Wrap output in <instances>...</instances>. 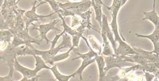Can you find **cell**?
Listing matches in <instances>:
<instances>
[{"instance_id": "f546056e", "label": "cell", "mask_w": 159, "mask_h": 81, "mask_svg": "<svg viewBox=\"0 0 159 81\" xmlns=\"http://www.w3.org/2000/svg\"><path fill=\"white\" fill-rule=\"evenodd\" d=\"M21 1V0H18V1H17V4H18V3H19L20 1ZM38 1H39L40 2H42V1H41V0H38Z\"/></svg>"}, {"instance_id": "d4e9b609", "label": "cell", "mask_w": 159, "mask_h": 81, "mask_svg": "<svg viewBox=\"0 0 159 81\" xmlns=\"http://www.w3.org/2000/svg\"><path fill=\"white\" fill-rule=\"evenodd\" d=\"M14 71L9 70L8 75L5 77H0V81H13V79Z\"/></svg>"}, {"instance_id": "ffe728a7", "label": "cell", "mask_w": 159, "mask_h": 81, "mask_svg": "<svg viewBox=\"0 0 159 81\" xmlns=\"http://www.w3.org/2000/svg\"><path fill=\"white\" fill-rule=\"evenodd\" d=\"M88 43L93 51L96 52L98 55H102V46L101 45L96 39L93 35H89L88 37Z\"/></svg>"}, {"instance_id": "5b68a950", "label": "cell", "mask_w": 159, "mask_h": 81, "mask_svg": "<svg viewBox=\"0 0 159 81\" xmlns=\"http://www.w3.org/2000/svg\"><path fill=\"white\" fill-rule=\"evenodd\" d=\"M37 2V1H35L34 2L33 4V7L31 10L28 11H25L24 15L23 16V20L25 23V27L26 29H29V26L30 25H32L33 24L34 21H38L39 20H42L43 21V19L46 18V17H50L52 16H53L55 12L50 13L49 15H39L38 14L36 13V9L38 8V7H39L40 5L42 4H45L46 2L45 1H42L40 2L39 4L37 6H36Z\"/></svg>"}, {"instance_id": "6da1fadb", "label": "cell", "mask_w": 159, "mask_h": 81, "mask_svg": "<svg viewBox=\"0 0 159 81\" xmlns=\"http://www.w3.org/2000/svg\"><path fill=\"white\" fill-rule=\"evenodd\" d=\"M63 40L61 43L57 47L50 48L48 51H39L35 47H30L23 45L17 47V55H35L41 56V57L45 61L46 64H48L50 59L56 55L61 50L65 48H70L72 47V37L67 33H64L63 35Z\"/></svg>"}, {"instance_id": "d6a6232c", "label": "cell", "mask_w": 159, "mask_h": 81, "mask_svg": "<svg viewBox=\"0 0 159 81\" xmlns=\"http://www.w3.org/2000/svg\"><path fill=\"white\" fill-rule=\"evenodd\" d=\"M0 51H1V49H0Z\"/></svg>"}, {"instance_id": "277c9868", "label": "cell", "mask_w": 159, "mask_h": 81, "mask_svg": "<svg viewBox=\"0 0 159 81\" xmlns=\"http://www.w3.org/2000/svg\"><path fill=\"white\" fill-rule=\"evenodd\" d=\"M105 72H107L111 68H121L128 66L131 63H134L130 56L115 55V56H105Z\"/></svg>"}, {"instance_id": "44dd1931", "label": "cell", "mask_w": 159, "mask_h": 81, "mask_svg": "<svg viewBox=\"0 0 159 81\" xmlns=\"http://www.w3.org/2000/svg\"><path fill=\"white\" fill-rule=\"evenodd\" d=\"M89 49L90 51L88 52V53H84V54L80 53L79 52H75L76 54L78 56L77 57L72 59V61H74L78 59H82V60H84V59H92L94 58H96L97 56L98 55V54L96 52L93 51L92 48Z\"/></svg>"}, {"instance_id": "484cf974", "label": "cell", "mask_w": 159, "mask_h": 81, "mask_svg": "<svg viewBox=\"0 0 159 81\" xmlns=\"http://www.w3.org/2000/svg\"><path fill=\"white\" fill-rule=\"evenodd\" d=\"M9 27L5 22L3 17L2 16L1 12H0V30H8Z\"/></svg>"}, {"instance_id": "3957f363", "label": "cell", "mask_w": 159, "mask_h": 81, "mask_svg": "<svg viewBox=\"0 0 159 81\" xmlns=\"http://www.w3.org/2000/svg\"><path fill=\"white\" fill-rule=\"evenodd\" d=\"M35 59V67L34 70L25 67L20 64L17 60V57L15 60L14 63V68L17 71L21 73L23 75V78L21 79V81H27L29 79L37 75L38 72L41 71L43 69L50 70L48 65H46L45 61L43 60L41 57L39 56L33 55Z\"/></svg>"}, {"instance_id": "9c48e42d", "label": "cell", "mask_w": 159, "mask_h": 81, "mask_svg": "<svg viewBox=\"0 0 159 81\" xmlns=\"http://www.w3.org/2000/svg\"><path fill=\"white\" fill-rule=\"evenodd\" d=\"M92 12L91 11L90 9H89L86 12H84L82 13L80 16L81 18V23L80 26L75 29L78 32L81 34H83L84 30L85 29H88V30H93L96 31L98 33H100V31L96 30L93 26L92 23L91 22V16H92Z\"/></svg>"}, {"instance_id": "d6986e66", "label": "cell", "mask_w": 159, "mask_h": 81, "mask_svg": "<svg viewBox=\"0 0 159 81\" xmlns=\"http://www.w3.org/2000/svg\"><path fill=\"white\" fill-rule=\"evenodd\" d=\"M74 49V47L72 46L70 48V49L68 51L66 52L63 53H61V54H60V55H55L54 57H53L50 59V61L48 63V64L51 65H53L56 62H58V61H60L67 59L68 57H70V53H71V52L72 51H73Z\"/></svg>"}, {"instance_id": "8992f818", "label": "cell", "mask_w": 159, "mask_h": 81, "mask_svg": "<svg viewBox=\"0 0 159 81\" xmlns=\"http://www.w3.org/2000/svg\"><path fill=\"white\" fill-rule=\"evenodd\" d=\"M60 19H56L53 21H50V23H47V24H43V25H36L35 24H33L32 25L35 27H37L38 28H34L33 30H38L39 31V35L35 38H37L38 37L41 38V41L42 42V40H45L46 41V43L48 44L49 43H50V41L49 39L47 38L46 35L50 31L53 30L55 31H58L60 32V30L58 28L56 27V25L60 21Z\"/></svg>"}, {"instance_id": "2e32d148", "label": "cell", "mask_w": 159, "mask_h": 81, "mask_svg": "<svg viewBox=\"0 0 159 81\" xmlns=\"http://www.w3.org/2000/svg\"><path fill=\"white\" fill-rule=\"evenodd\" d=\"M97 64L98 65L99 71V79L98 81H102L104 80L106 73L105 72L104 68L105 67V61L104 57L102 55H98L96 59Z\"/></svg>"}, {"instance_id": "4fadbf2b", "label": "cell", "mask_w": 159, "mask_h": 81, "mask_svg": "<svg viewBox=\"0 0 159 81\" xmlns=\"http://www.w3.org/2000/svg\"><path fill=\"white\" fill-rule=\"evenodd\" d=\"M156 0H153V9L151 11L143 12L145 17L143 19V20H149L151 21L155 26L159 25V15L156 11Z\"/></svg>"}, {"instance_id": "7402d4cb", "label": "cell", "mask_w": 159, "mask_h": 81, "mask_svg": "<svg viewBox=\"0 0 159 81\" xmlns=\"http://www.w3.org/2000/svg\"><path fill=\"white\" fill-rule=\"evenodd\" d=\"M13 36L14 35L9 29L0 30V42L5 41L10 43Z\"/></svg>"}, {"instance_id": "e0dca14e", "label": "cell", "mask_w": 159, "mask_h": 81, "mask_svg": "<svg viewBox=\"0 0 159 81\" xmlns=\"http://www.w3.org/2000/svg\"><path fill=\"white\" fill-rule=\"evenodd\" d=\"M50 70L53 73L54 76L56 78V79L59 81H68L71 78H74L75 77L74 75V74H72L70 75H63L61 73H60L57 69V65H52V67H50Z\"/></svg>"}, {"instance_id": "1f68e13d", "label": "cell", "mask_w": 159, "mask_h": 81, "mask_svg": "<svg viewBox=\"0 0 159 81\" xmlns=\"http://www.w3.org/2000/svg\"><path fill=\"white\" fill-rule=\"evenodd\" d=\"M72 1H75V2H78V1H81L82 0H72Z\"/></svg>"}, {"instance_id": "ac0fdd59", "label": "cell", "mask_w": 159, "mask_h": 81, "mask_svg": "<svg viewBox=\"0 0 159 81\" xmlns=\"http://www.w3.org/2000/svg\"><path fill=\"white\" fill-rule=\"evenodd\" d=\"M96 58H94L92 59H84L83 60L82 64L80 65L79 68L76 71L74 74V75H78L80 77V80L83 81V77H82V73L84 70L88 66L90 65V64L93 63L94 61H96Z\"/></svg>"}, {"instance_id": "5bb4252c", "label": "cell", "mask_w": 159, "mask_h": 81, "mask_svg": "<svg viewBox=\"0 0 159 81\" xmlns=\"http://www.w3.org/2000/svg\"><path fill=\"white\" fill-rule=\"evenodd\" d=\"M92 1V7L94 10L95 14H96V21L98 22L100 26L101 27L102 26V6H104L106 8H108L109 7L107 6L104 4H102L99 2H98L96 0H91Z\"/></svg>"}, {"instance_id": "30bf717a", "label": "cell", "mask_w": 159, "mask_h": 81, "mask_svg": "<svg viewBox=\"0 0 159 81\" xmlns=\"http://www.w3.org/2000/svg\"><path fill=\"white\" fill-rule=\"evenodd\" d=\"M135 35L138 38L149 39L153 43L154 49L153 52L159 55V25L155 26V30L149 35L136 34Z\"/></svg>"}, {"instance_id": "83f0119b", "label": "cell", "mask_w": 159, "mask_h": 81, "mask_svg": "<svg viewBox=\"0 0 159 81\" xmlns=\"http://www.w3.org/2000/svg\"><path fill=\"white\" fill-rule=\"evenodd\" d=\"M143 73H144V74H145L144 76H145V78H146V81H153L155 78H157V77H156L155 75H154V74H150V73H149V72L143 71Z\"/></svg>"}, {"instance_id": "ba28073f", "label": "cell", "mask_w": 159, "mask_h": 81, "mask_svg": "<svg viewBox=\"0 0 159 81\" xmlns=\"http://www.w3.org/2000/svg\"><path fill=\"white\" fill-rule=\"evenodd\" d=\"M17 47H15L9 43L8 47L2 51L0 59L3 60L9 66V68L14 67L15 60L16 58Z\"/></svg>"}, {"instance_id": "4dcf8cb0", "label": "cell", "mask_w": 159, "mask_h": 81, "mask_svg": "<svg viewBox=\"0 0 159 81\" xmlns=\"http://www.w3.org/2000/svg\"><path fill=\"white\" fill-rule=\"evenodd\" d=\"M96 1H97L98 2H100V3H102V4H104V3H103V2L102 1V0H96Z\"/></svg>"}, {"instance_id": "7a4b0ae2", "label": "cell", "mask_w": 159, "mask_h": 81, "mask_svg": "<svg viewBox=\"0 0 159 81\" xmlns=\"http://www.w3.org/2000/svg\"><path fill=\"white\" fill-rule=\"evenodd\" d=\"M59 8L61 9L60 13L63 17L78 15L86 12L92 7L91 0H82L75 2L61 3L57 2Z\"/></svg>"}, {"instance_id": "8fae6325", "label": "cell", "mask_w": 159, "mask_h": 81, "mask_svg": "<svg viewBox=\"0 0 159 81\" xmlns=\"http://www.w3.org/2000/svg\"><path fill=\"white\" fill-rule=\"evenodd\" d=\"M100 29H102L105 31L107 38L108 39L109 43H111L112 47L113 48L114 53L116 55V41L114 39L113 32L111 30L108 21V17L102 13V26Z\"/></svg>"}, {"instance_id": "cb8c5ba5", "label": "cell", "mask_w": 159, "mask_h": 81, "mask_svg": "<svg viewBox=\"0 0 159 81\" xmlns=\"http://www.w3.org/2000/svg\"><path fill=\"white\" fill-rule=\"evenodd\" d=\"M81 23V18L80 16L74 15L72 16L71 27L72 28H74V27L80 25Z\"/></svg>"}, {"instance_id": "603a6c76", "label": "cell", "mask_w": 159, "mask_h": 81, "mask_svg": "<svg viewBox=\"0 0 159 81\" xmlns=\"http://www.w3.org/2000/svg\"><path fill=\"white\" fill-rule=\"evenodd\" d=\"M45 2H47L50 5L52 10L56 13H60L61 11V9L59 8V5L57 2H56L55 0H43Z\"/></svg>"}, {"instance_id": "4316f807", "label": "cell", "mask_w": 159, "mask_h": 81, "mask_svg": "<svg viewBox=\"0 0 159 81\" xmlns=\"http://www.w3.org/2000/svg\"><path fill=\"white\" fill-rule=\"evenodd\" d=\"M64 34V32L63 31L60 34H56L54 39H53L52 41H50V43H51V44H52L51 48H54V47H55L56 44L57 43V41H58L59 38H60Z\"/></svg>"}, {"instance_id": "52a82bcc", "label": "cell", "mask_w": 159, "mask_h": 81, "mask_svg": "<svg viewBox=\"0 0 159 81\" xmlns=\"http://www.w3.org/2000/svg\"><path fill=\"white\" fill-rule=\"evenodd\" d=\"M17 7H18L14 8L11 7L5 1L2 5L1 14L9 27V29H12L15 26L16 21V14L15 10Z\"/></svg>"}, {"instance_id": "9a60e30c", "label": "cell", "mask_w": 159, "mask_h": 81, "mask_svg": "<svg viewBox=\"0 0 159 81\" xmlns=\"http://www.w3.org/2000/svg\"><path fill=\"white\" fill-rule=\"evenodd\" d=\"M132 47L135 51L138 53V54L145 57L150 63H159V55L155 54L153 51H146L140 48Z\"/></svg>"}, {"instance_id": "7c38bea8", "label": "cell", "mask_w": 159, "mask_h": 81, "mask_svg": "<svg viewBox=\"0 0 159 81\" xmlns=\"http://www.w3.org/2000/svg\"><path fill=\"white\" fill-rule=\"evenodd\" d=\"M101 35L102 38L103 44L102 47L103 49H102V55L105 56H115L116 55L113 53V51L109 44V41L107 38V37L106 35V33L105 31L102 29H101Z\"/></svg>"}, {"instance_id": "f1b7e54d", "label": "cell", "mask_w": 159, "mask_h": 81, "mask_svg": "<svg viewBox=\"0 0 159 81\" xmlns=\"http://www.w3.org/2000/svg\"><path fill=\"white\" fill-rule=\"evenodd\" d=\"M127 1H128V0H122V1H121V7H122L124 5H125L126 2H127Z\"/></svg>"}]
</instances>
